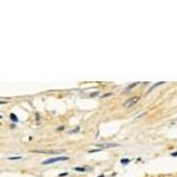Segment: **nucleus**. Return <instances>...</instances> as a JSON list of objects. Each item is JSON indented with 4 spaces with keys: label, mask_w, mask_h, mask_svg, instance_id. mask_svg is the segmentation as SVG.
I'll use <instances>...</instances> for the list:
<instances>
[{
    "label": "nucleus",
    "mask_w": 177,
    "mask_h": 177,
    "mask_svg": "<svg viewBox=\"0 0 177 177\" xmlns=\"http://www.w3.org/2000/svg\"><path fill=\"white\" fill-rule=\"evenodd\" d=\"M139 101V96H136V97H132V98H130V99H128L124 104H123V106L124 108H131L132 105H135L137 102Z\"/></svg>",
    "instance_id": "2"
},
{
    "label": "nucleus",
    "mask_w": 177,
    "mask_h": 177,
    "mask_svg": "<svg viewBox=\"0 0 177 177\" xmlns=\"http://www.w3.org/2000/svg\"><path fill=\"white\" fill-rule=\"evenodd\" d=\"M129 162H130V159H126V158H124V159H122V161H121V163H122V164H126V163H129Z\"/></svg>",
    "instance_id": "7"
},
{
    "label": "nucleus",
    "mask_w": 177,
    "mask_h": 177,
    "mask_svg": "<svg viewBox=\"0 0 177 177\" xmlns=\"http://www.w3.org/2000/svg\"><path fill=\"white\" fill-rule=\"evenodd\" d=\"M97 146L102 148V149H106V148H116V146H119V145L115 144V143H109V144H98Z\"/></svg>",
    "instance_id": "3"
},
{
    "label": "nucleus",
    "mask_w": 177,
    "mask_h": 177,
    "mask_svg": "<svg viewBox=\"0 0 177 177\" xmlns=\"http://www.w3.org/2000/svg\"><path fill=\"white\" fill-rule=\"evenodd\" d=\"M171 156H173V157H176V156H177V151H176V152H172V153H171Z\"/></svg>",
    "instance_id": "12"
},
{
    "label": "nucleus",
    "mask_w": 177,
    "mask_h": 177,
    "mask_svg": "<svg viewBox=\"0 0 177 177\" xmlns=\"http://www.w3.org/2000/svg\"><path fill=\"white\" fill-rule=\"evenodd\" d=\"M60 130H64V128H63V126H59V128H58V131H60Z\"/></svg>",
    "instance_id": "13"
},
{
    "label": "nucleus",
    "mask_w": 177,
    "mask_h": 177,
    "mask_svg": "<svg viewBox=\"0 0 177 177\" xmlns=\"http://www.w3.org/2000/svg\"><path fill=\"white\" fill-rule=\"evenodd\" d=\"M68 159V157H61V156H59V157H53V158H48V159H46V161H44L43 162V164L44 165H46V164H51V163H56V162H59V161H67Z\"/></svg>",
    "instance_id": "1"
},
{
    "label": "nucleus",
    "mask_w": 177,
    "mask_h": 177,
    "mask_svg": "<svg viewBox=\"0 0 177 177\" xmlns=\"http://www.w3.org/2000/svg\"><path fill=\"white\" fill-rule=\"evenodd\" d=\"M162 84H164V83H163V81H159V83H157V84H155L153 86H151V87H150V90H149L148 92H151V91L153 90V88H156L157 86H159V85H162Z\"/></svg>",
    "instance_id": "4"
},
{
    "label": "nucleus",
    "mask_w": 177,
    "mask_h": 177,
    "mask_svg": "<svg viewBox=\"0 0 177 177\" xmlns=\"http://www.w3.org/2000/svg\"><path fill=\"white\" fill-rule=\"evenodd\" d=\"M79 129H80V128H76V129H73V130H70V131H68V133H76V132H78V131H79Z\"/></svg>",
    "instance_id": "6"
},
{
    "label": "nucleus",
    "mask_w": 177,
    "mask_h": 177,
    "mask_svg": "<svg viewBox=\"0 0 177 177\" xmlns=\"http://www.w3.org/2000/svg\"><path fill=\"white\" fill-rule=\"evenodd\" d=\"M76 171H85V168H76Z\"/></svg>",
    "instance_id": "8"
},
{
    "label": "nucleus",
    "mask_w": 177,
    "mask_h": 177,
    "mask_svg": "<svg viewBox=\"0 0 177 177\" xmlns=\"http://www.w3.org/2000/svg\"><path fill=\"white\" fill-rule=\"evenodd\" d=\"M109 96H111V93H105V95H103L102 97H103V98H105V97H109Z\"/></svg>",
    "instance_id": "11"
},
{
    "label": "nucleus",
    "mask_w": 177,
    "mask_h": 177,
    "mask_svg": "<svg viewBox=\"0 0 177 177\" xmlns=\"http://www.w3.org/2000/svg\"><path fill=\"white\" fill-rule=\"evenodd\" d=\"M10 117H11V119H12L13 122H18V118H17V116H16L14 113H11V116H10Z\"/></svg>",
    "instance_id": "5"
},
{
    "label": "nucleus",
    "mask_w": 177,
    "mask_h": 177,
    "mask_svg": "<svg viewBox=\"0 0 177 177\" xmlns=\"http://www.w3.org/2000/svg\"><path fill=\"white\" fill-rule=\"evenodd\" d=\"M21 157L20 156H17V157H8V159H20Z\"/></svg>",
    "instance_id": "9"
},
{
    "label": "nucleus",
    "mask_w": 177,
    "mask_h": 177,
    "mask_svg": "<svg viewBox=\"0 0 177 177\" xmlns=\"http://www.w3.org/2000/svg\"><path fill=\"white\" fill-rule=\"evenodd\" d=\"M64 176H67V172H63V173L59 175V177H64Z\"/></svg>",
    "instance_id": "10"
}]
</instances>
